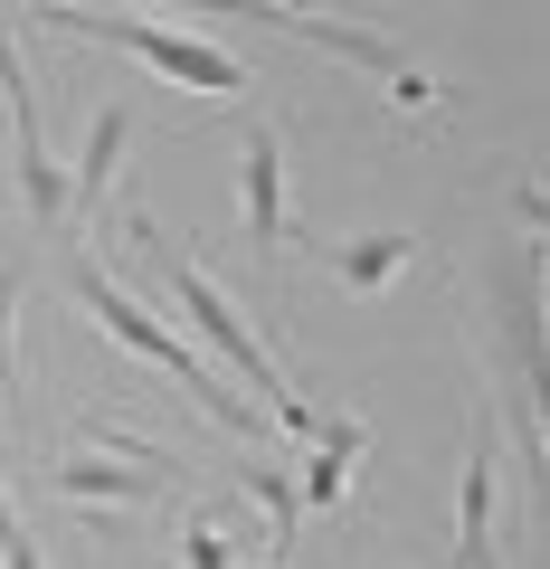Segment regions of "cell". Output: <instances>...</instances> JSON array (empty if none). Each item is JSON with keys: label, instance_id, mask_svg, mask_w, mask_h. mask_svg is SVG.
Masks as SVG:
<instances>
[{"label": "cell", "instance_id": "obj_1", "mask_svg": "<svg viewBox=\"0 0 550 569\" xmlns=\"http://www.w3.org/2000/svg\"><path fill=\"white\" fill-rule=\"evenodd\" d=\"M133 247H143V257H152V266L171 276V305H181V323L200 332V361L219 370V380H247V408L266 399V427H286V437H313V408L294 399V380H286L276 361H266V342L247 332V313L228 305L219 284H209L200 266L181 257V247L162 238V219H133Z\"/></svg>", "mask_w": 550, "mask_h": 569}, {"label": "cell", "instance_id": "obj_2", "mask_svg": "<svg viewBox=\"0 0 550 569\" xmlns=\"http://www.w3.org/2000/svg\"><path fill=\"white\" fill-rule=\"evenodd\" d=\"M77 305H86V313H96V323H104V332H114V342H123V351H133V361H152V370H171V380H181V389H190V399H200V408H209V427H228V437H238V447H257V437H266V408H247V399H238V389H228V380H219V370H209V361H200V351H190V342H181V332H171V323H162V313H152V305H143V295H123V284H114V276H104V266H77Z\"/></svg>", "mask_w": 550, "mask_h": 569}, {"label": "cell", "instance_id": "obj_3", "mask_svg": "<svg viewBox=\"0 0 550 569\" xmlns=\"http://www.w3.org/2000/svg\"><path fill=\"white\" fill-rule=\"evenodd\" d=\"M493 351H503V418H512V447H522V485L541 512L550 437H541V266H531V247L493 257Z\"/></svg>", "mask_w": 550, "mask_h": 569}, {"label": "cell", "instance_id": "obj_4", "mask_svg": "<svg viewBox=\"0 0 550 569\" xmlns=\"http://www.w3.org/2000/svg\"><path fill=\"white\" fill-rule=\"evenodd\" d=\"M29 20L67 29V39H96V48H123V58H143L152 77L190 86V96H247L238 48L200 39V29H152V20H123V10H29Z\"/></svg>", "mask_w": 550, "mask_h": 569}, {"label": "cell", "instance_id": "obj_5", "mask_svg": "<svg viewBox=\"0 0 550 569\" xmlns=\"http://www.w3.org/2000/svg\"><path fill=\"white\" fill-rule=\"evenodd\" d=\"M0 96H10V181H20V209L39 228H67V162L48 152V133H39V86H29V67H20V48L0 39Z\"/></svg>", "mask_w": 550, "mask_h": 569}, {"label": "cell", "instance_id": "obj_6", "mask_svg": "<svg viewBox=\"0 0 550 569\" xmlns=\"http://www.w3.org/2000/svg\"><path fill=\"white\" fill-rule=\"evenodd\" d=\"M238 219H247V247H294V200H286V133L276 123H247L238 142Z\"/></svg>", "mask_w": 550, "mask_h": 569}, {"label": "cell", "instance_id": "obj_7", "mask_svg": "<svg viewBox=\"0 0 550 569\" xmlns=\"http://www.w3.org/2000/svg\"><path fill=\"white\" fill-rule=\"evenodd\" d=\"M123 142H133V104H123V96H104L96 114H86V152L67 162V219H86V228H96L104 190H114V171H123Z\"/></svg>", "mask_w": 550, "mask_h": 569}, {"label": "cell", "instance_id": "obj_8", "mask_svg": "<svg viewBox=\"0 0 550 569\" xmlns=\"http://www.w3.org/2000/svg\"><path fill=\"white\" fill-rule=\"evenodd\" d=\"M48 485L67 493V503H96V512H133V503H171V475H152V466H123V456H96V447H77Z\"/></svg>", "mask_w": 550, "mask_h": 569}, {"label": "cell", "instance_id": "obj_9", "mask_svg": "<svg viewBox=\"0 0 550 569\" xmlns=\"http://www.w3.org/2000/svg\"><path fill=\"white\" fill-rule=\"evenodd\" d=\"M304 466H294V503L304 512H332L351 493V466H361V447H370V427L351 418V408H332V418H313V437H304Z\"/></svg>", "mask_w": 550, "mask_h": 569}, {"label": "cell", "instance_id": "obj_10", "mask_svg": "<svg viewBox=\"0 0 550 569\" xmlns=\"http://www.w3.org/2000/svg\"><path fill=\"white\" fill-rule=\"evenodd\" d=\"M247 20H276V29H286V39H313V48H323V58H342V67H361V77H399V48H389L380 39V29H361V20H323V10H247Z\"/></svg>", "mask_w": 550, "mask_h": 569}, {"label": "cell", "instance_id": "obj_11", "mask_svg": "<svg viewBox=\"0 0 550 569\" xmlns=\"http://www.w3.org/2000/svg\"><path fill=\"white\" fill-rule=\"evenodd\" d=\"M456 569H503V550H493V437L466 447V485H456Z\"/></svg>", "mask_w": 550, "mask_h": 569}, {"label": "cell", "instance_id": "obj_12", "mask_svg": "<svg viewBox=\"0 0 550 569\" xmlns=\"http://www.w3.org/2000/svg\"><path fill=\"white\" fill-rule=\"evenodd\" d=\"M238 493L266 512V541H257V550L286 569V560H294V541H304V503H294V475H286V466H238Z\"/></svg>", "mask_w": 550, "mask_h": 569}, {"label": "cell", "instance_id": "obj_13", "mask_svg": "<svg viewBox=\"0 0 550 569\" xmlns=\"http://www.w3.org/2000/svg\"><path fill=\"white\" fill-rule=\"evenodd\" d=\"M399 266H408V238H380V228H370V238H351V247H332V276H342L351 295H380Z\"/></svg>", "mask_w": 550, "mask_h": 569}, {"label": "cell", "instance_id": "obj_14", "mask_svg": "<svg viewBox=\"0 0 550 569\" xmlns=\"http://www.w3.org/2000/svg\"><path fill=\"white\" fill-rule=\"evenodd\" d=\"M181 569H238V503H200V512H190Z\"/></svg>", "mask_w": 550, "mask_h": 569}, {"label": "cell", "instance_id": "obj_15", "mask_svg": "<svg viewBox=\"0 0 550 569\" xmlns=\"http://www.w3.org/2000/svg\"><path fill=\"white\" fill-rule=\"evenodd\" d=\"M77 447H96V456H123V466H152V475H171V485H181V456H171V447H152V437H133V427H114V418H96V427H86V437H77Z\"/></svg>", "mask_w": 550, "mask_h": 569}, {"label": "cell", "instance_id": "obj_16", "mask_svg": "<svg viewBox=\"0 0 550 569\" xmlns=\"http://www.w3.org/2000/svg\"><path fill=\"white\" fill-rule=\"evenodd\" d=\"M10 323H20V276H0V389L20 380V351H10Z\"/></svg>", "mask_w": 550, "mask_h": 569}, {"label": "cell", "instance_id": "obj_17", "mask_svg": "<svg viewBox=\"0 0 550 569\" xmlns=\"http://www.w3.org/2000/svg\"><path fill=\"white\" fill-rule=\"evenodd\" d=\"M389 104H399V114H428V104H437V86L418 77V67H399V77H389Z\"/></svg>", "mask_w": 550, "mask_h": 569}, {"label": "cell", "instance_id": "obj_18", "mask_svg": "<svg viewBox=\"0 0 550 569\" xmlns=\"http://www.w3.org/2000/svg\"><path fill=\"white\" fill-rule=\"evenodd\" d=\"M257 569H276V560H257Z\"/></svg>", "mask_w": 550, "mask_h": 569}]
</instances>
